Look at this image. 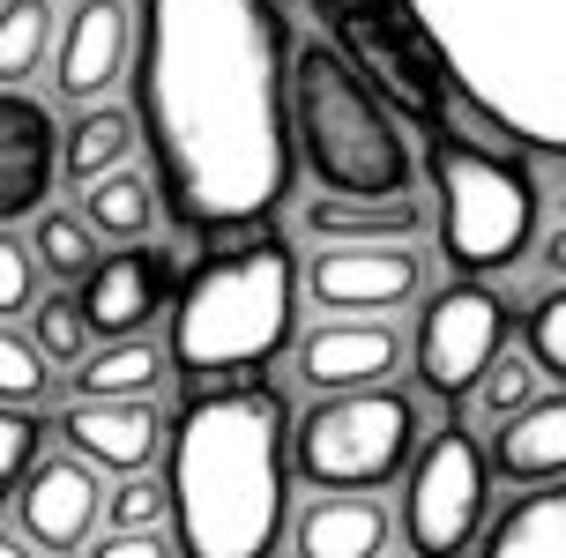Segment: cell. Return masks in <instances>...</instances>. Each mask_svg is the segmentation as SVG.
<instances>
[{"mask_svg": "<svg viewBox=\"0 0 566 558\" xmlns=\"http://www.w3.org/2000/svg\"><path fill=\"white\" fill-rule=\"evenodd\" d=\"M127 75L179 231H254L291 194L276 0H135Z\"/></svg>", "mask_w": 566, "mask_h": 558, "instance_id": "1", "label": "cell"}, {"mask_svg": "<svg viewBox=\"0 0 566 558\" xmlns=\"http://www.w3.org/2000/svg\"><path fill=\"white\" fill-rule=\"evenodd\" d=\"M283 394H195L171 432V544L187 558H269L283 529Z\"/></svg>", "mask_w": 566, "mask_h": 558, "instance_id": "2", "label": "cell"}, {"mask_svg": "<svg viewBox=\"0 0 566 558\" xmlns=\"http://www.w3.org/2000/svg\"><path fill=\"white\" fill-rule=\"evenodd\" d=\"M298 313V261L283 239H231L179 283L165 365L179 380H224L254 372L291 343Z\"/></svg>", "mask_w": 566, "mask_h": 558, "instance_id": "3", "label": "cell"}, {"mask_svg": "<svg viewBox=\"0 0 566 558\" xmlns=\"http://www.w3.org/2000/svg\"><path fill=\"white\" fill-rule=\"evenodd\" d=\"M283 112H291V135H298V157L321 179V194H410V141L388 119V105L373 97V83L358 75V60L336 53V45H298L291 60V90H283Z\"/></svg>", "mask_w": 566, "mask_h": 558, "instance_id": "4", "label": "cell"}, {"mask_svg": "<svg viewBox=\"0 0 566 558\" xmlns=\"http://www.w3.org/2000/svg\"><path fill=\"white\" fill-rule=\"evenodd\" d=\"M424 171L440 194V246H448L454 276H500L530 253L537 179L522 171V157L492 149V141H462L454 127H432Z\"/></svg>", "mask_w": 566, "mask_h": 558, "instance_id": "5", "label": "cell"}, {"mask_svg": "<svg viewBox=\"0 0 566 558\" xmlns=\"http://www.w3.org/2000/svg\"><path fill=\"white\" fill-rule=\"evenodd\" d=\"M410 446H418V402L380 380V388L321 394V410H306L291 432V470L313 492H373L410 462Z\"/></svg>", "mask_w": 566, "mask_h": 558, "instance_id": "6", "label": "cell"}, {"mask_svg": "<svg viewBox=\"0 0 566 558\" xmlns=\"http://www.w3.org/2000/svg\"><path fill=\"white\" fill-rule=\"evenodd\" d=\"M484 492H492L484 446L462 424L432 432L418 446V462H410V492H402V544H410V558H462L470 551V536L484 522Z\"/></svg>", "mask_w": 566, "mask_h": 558, "instance_id": "7", "label": "cell"}, {"mask_svg": "<svg viewBox=\"0 0 566 558\" xmlns=\"http://www.w3.org/2000/svg\"><path fill=\"white\" fill-rule=\"evenodd\" d=\"M500 350H507V306H500V291H484L478 276H454L448 291L424 298L418 335H410L424 394H440V402L478 394L484 365L500 358Z\"/></svg>", "mask_w": 566, "mask_h": 558, "instance_id": "8", "label": "cell"}, {"mask_svg": "<svg viewBox=\"0 0 566 558\" xmlns=\"http://www.w3.org/2000/svg\"><path fill=\"white\" fill-rule=\"evenodd\" d=\"M306 291L321 313H396L424 291V261L410 239H336L313 253Z\"/></svg>", "mask_w": 566, "mask_h": 558, "instance_id": "9", "label": "cell"}, {"mask_svg": "<svg viewBox=\"0 0 566 558\" xmlns=\"http://www.w3.org/2000/svg\"><path fill=\"white\" fill-rule=\"evenodd\" d=\"M105 522V484L83 454H38L15 484V536H30L38 551H83Z\"/></svg>", "mask_w": 566, "mask_h": 558, "instance_id": "10", "label": "cell"}, {"mask_svg": "<svg viewBox=\"0 0 566 558\" xmlns=\"http://www.w3.org/2000/svg\"><path fill=\"white\" fill-rule=\"evenodd\" d=\"M127 60H135V8L119 0H83L53 30V83L67 105H97L127 75Z\"/></svg>", "mask_w": 566, "mask_h": 558, "instance_id": "11", "label": "cell"}, {"mask_svg": "<svg viewBox=\"0 0 566 558\" xmlns=\"http://www.w3.org/2000/svg\"><path fill=\"white\" fill-rule=\"evenodd\" d=\"M165 291H171V253H157L149 239H127L119 253H97L90 261V276H83V320L90 335H142L149 320H157V306H165Z\"/></svg>", "mask_w": 566, "mask_h": 558, "instance_id": "12", "label": "cell"}, {"mask_svg": "<svg viewBox=\"0 0 566 558\" xmlns=\"http://www.w3.org/2000/svg\"><path fill=\"white\" fill-rule=\"evenodd\" d=\"M60 440H67V454H83L90 470L127 476V470H149V462H157L165 410H157L149 394H83V402L60 418Z\"/></svg>", "mask_w": 566, "mask_h": 558, "instance_id": "13", "label": "cell"}, {"mask_svg": "<svg viewBox=\"0 0 566 558\" xmlns=\"http://www.w3.org/2000/svg\"><path fill=\"white\" fill-rule=\"evenodd\" d=\"M402 365V335L373 313H336L298 343V380L313 394H350V388H380Z\"/></svg>", "mask_w": 566, "mask_h": 558, "instance_id": "14", "label": "cell"}, {"mask_svg": "<svg viewBox=\"0 0 566 558\" xmlns=\"http://www.w3.org/2000/svg\"><path fill=\"white\" fill-rule=\"evenodd\" d=\"M60 179V127L53 112L23 97V90H0V223H23L45 209Z\"/></svg>", "mask_w": 566, "mask_h": 558, "instance_id": "15", "label": "cell"}, {"mask_svg": "<svg viewBox=\"0 0 566 558\" xmlns=\"http://www.w3.org/2000/svg\"><path fill=\"white\" fill-rule=\"evenodd\" d=\"M484 462L507 484H552V476H566V394H530L522 410H507Z\"/></svg>", "mask_w": 566, "mask_h": 558, "instance_id": "16", "label": "cell"}, {"mask_svg": "<svg viewBox=\"0 0 566 558\" xmlns=\"http://www.w3.org/2000/svg\"><path fill=\"white\" fill-rule=\"evenodd\" d=\"M388 536H396V522L373 492H321L298 514L291 544H298V558H380Z\"/></svg>", "mask_w": 566, "mask_h": 558, "instance_id": "17", "label": "cell"}, {"mask_svg": "<svg viewBox=\"0 0 566 558\" xmlns=\"http://www.w3.org/2000/svg\"><path fill=\"white\" fill-rule=\"evenodd\" d=\"M298 231L321 239V246H336V239H418L424 231V201L418 194H313L298 209Z\"/></svg>", "mask_w": 566, "mask_h": 558, "instance_id": "18", "label": "cell"}, {"mask_svg": "<svg viewBox=\"0 0 566 558\" xmlns=\"http://www.w3.org/2000/svg\"><path fill=\"white\" fill-rule=\"evenodd\" d=\"M478 558H566V476L522 484V499L492 522Z\"/></svg>", "mask_w": 566, "mask_h": 558, "instance_id": "19", "label": "cell"}, {"mask_svg": "<svg viewBox=\"0 0 566 558\" xmlns=\"http://www.w3.org/2000/svg\"><path fill=\"white\" fill-rule=\"evenodd\" d=\"M83 223L97 231V239H149V223H157V179L135 165H113L97 171V179H83Z\"/></svg>", "mask_w": 566, "mask_h": 558, "instance_id": "20", "label": "cell"}, {"mask_svg": "<svg viewBox=\"0 0 566 558\" xmlns=\"http://www.w3.org/2000/svg\"><path fill=\"white\" fill-rule=\"evenodd\" d=\"M165 388V350L149 335H113L105 350L90 343L75 358V394H157Z\"/></svg>", "mask_w": 566, "mask_h": 558, "instance_id": "21", "label": "cell"}, {"mask_svg": "<svg viewBox=\"0 0 566 558\" xmlns=\"http://www.w3.org/2000/svg\"><path fill=\"white\" fill-rule=\"evenodd\" d=\"M135 141H142V127H135V112H119V105H83V119L60 135V171L67 179H97V171H113V165H127L135 157Z\"/></svg>", "mask_w": 566, "mask_h": 558, "instance_id": "22", "label": "cell"}, {"mask_svg": "<svg viewBox=\"0 0 566 558\" xmlns=\"http://www.w3.org/2000/svg\"><path fill=\"white\" fill-rule=\"evenodd\" d=\"M53 0H0V90L30 83L38 67H45V53H53Z\"/></svg>", "mask_w": 566, "mask_h": 558, "instance_id": "23", "label": "cell"}, {"mask_svg": "<svg viewBox=\"0 0 566 558\" xmlns=\"http://www.w3.org/2000/svg\"><path fill=\"white\" fill-rule=\"evenodd\" d=\"M97 253H105V239H97L83 217H67V209H38V217H30V261H38L45 276L83 283Z\"/></svg>", "mask_w": 566, "mask_h": 558, "instance_id": "24", "label": "cell"}, {"mask_svg": "<svg viewBox=\"0 0 566 558\" xmlns=\"http://www.w3.org/2000/svg\"><path fill=\"white\" fill-rule=\"evenodd\" d=\"M23 335L38 343V358H45V365H75L90 343H97L75 298H30V328Z\"/></svg>", "mask_w": 566, "mask_h": 558, "instance_id": "25", "label": "cell"}, {"mask_svg": "<svg viewBox=\"0 0 566 558\" xmlns=\"http://www.w3.org/2000/svg\"><path fill=\"white\" fill-rule=\"evenodd\" d=\"M522 350L537 358L544 380H566V283H559V291H544L537 306L522 313Z\"/></svg>", "mask_w": 566, "mask_h": 558, "instance_id": "26", "label": "cell"}, {"mask_svg": "<svg viewBox=\"0 0 566 558\" xmlns=\"http://www.w3.org/2000/svg\"><path fill=\"white\" fill-rule=\"evenodd\" d=\"M38 454H45V424L30 418L23 402H0V506L15 499V484Z\"/></svg>", "mask_w": 566, "mask_h": 558, "instance_id": "27", "label": "cell"}, {"mask_svg": "<svg viewBox=\"0 0 566 558\" xmlns=\"http://www.w3.org/2000/svg\"><path fill=\"white\" fill-rule=\"evenodd\" d=\"M165 514H171V492L142 470H127L119 492H105V529H165Z\"/></svg>", "mask_w": 566, "mask_h": 558, "instance_id": "28", "label": "cell"}, {"mask_svg": "<svg viewBox=\"0 0 566 558\" xmlns=\"http://www.w3.org/2000/svg\"><path fill=\"white\" fill-rule=\"evenodd\" d=\"M537 388H544L537 358H530V350H500V358L484 365V380H478V402L492 410V418H507V410H522Z\"/></svg>", "mask_w": 566, "mask_h": 558, "instance_id": "29", "label": "cell"}, {"mask_svg": "<svg viewBox=\"0 0 566 558\" xmlns=\"http://www.w3.org/2000/svg\"><path fill=\"white\" fill-rule=\"evenodd\" d=\"M45 380H53V365L38 358V343L0 320V402H23L30 410V402L45 394Z\"/></svg>", "mask_w": 566, "mask_h": 558, "instance_id": "30", "label": "cell"}, {"mask_svg": "<svg viewBox=\"0 0 566 558\" xmlns=\"http://www.w3.org/2000/svg\"><path fill=\"white\" fill-rule=\"evenodd\" d=\"M30 298H38V261H30V246H15L8 223H0V320H8V313H30Z\"/></svg>", "mask_w": 566, "mask_h": 558, "instance_id": "31", "label": "cell"}, {"mask_svg": "<svg viewBox=\"0 0 566 558\" xmlns=\"http://www.w3.org/2000/svg\"><path fill=\"white\" fill-rule=\"evenodd\" d=\"M179 544H165V529H105L90 536L83 558H171Z\"/></svg>", "mask_w": 566, "mask_h": 558, "instance_id": "32", "label": "cell"}, {"mask_svg": "<svg viewBox=\"0 0 566 558\" xmlns=\"http://www.w3.org/2000/svg\"><path fill=\"white\" fill-rule=\"evenodd\" d=\"M544 269H552V276L566 283V223H559V231H552V239H544Z\"/></svg>", "mask_w": 566, "mask_h": 558, "instance_id": "33", "label": "cell"}, {"mask_svg": "<svg viewBox=\"0 0 566 558\" xmlns=\"http://www.w3.org/2000/svg\"><path fill=\"white\" fill-rule=\"evenodd\" d=\"M0 558H45V551H38L30 536H0Z\"/></svg>", "mask_w": 566, "mask_h": 558, "instance_id": "34", "label": "cell"}, {"mask_svg": "<svg viewBox=\"0 0 566 558\" xmlns=\"http://www.w3.org/2000/svg\"><path fill=\"white\" fill-rule=\"evenodd\" d=\"M380 558H388V551H380Z\"/></svg>", "mask_w": 566, "mask_h": 558, "instance_id": "35", "label": "cell"}]
</instances>
